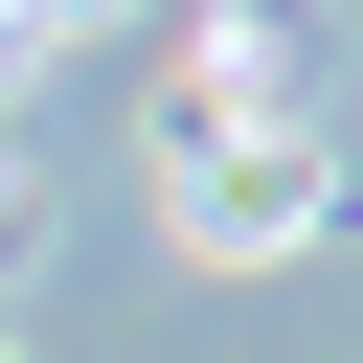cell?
Wrapping results in <instances>:
<instances>
[{"label":"cell","instance_id":"cell-3","mask_svg":"<svg viewBox=\"0 0 363 363\" xmlns=\"http://www.w3.org/2000/svg\"><path fill=\"white\" fill-rule=\"evenodd\" d=\"M0 363H23V340H0Z\"/></svg>","mask_w":363,"mask_h":363},{"label":"cell","instance_id":"cell-1","mask_svg":"<svg viewBox=\"0 0 363 363\" xmlns=\"http://www.w3.org/2000/svg\"><path fill=\"white\" fill-rule=\"evenodd\" d=\"M159 227H182V272H272V250L340 227V159H318V113H295V68H272V0H227V23L182 45Z\"/></svg>","mask_w":363,"mask_h":363},{"label":"cell","instance_id":"cell-2","mask_svg":"<svg viewBox=\"0 0 363 363\" xmlns=\"http://www.w3.org/2000/svg\"><path fill=\"white\" fill-rule=\"evenodd\" d=\"M0 250H23V159H0Z\"/></svg>","mask_w":363,"mask_h":363}]
</instances>
